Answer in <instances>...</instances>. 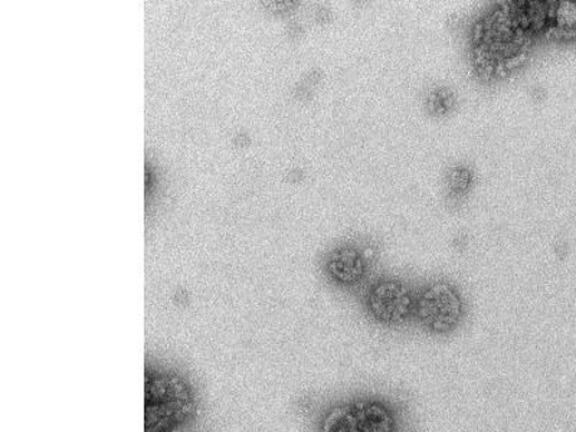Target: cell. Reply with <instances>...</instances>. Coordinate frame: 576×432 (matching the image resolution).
Instances as JSON below:
<instances>
[{
    "label": "cell",
    "instance_id": "cell-1",
    "mask_svg": "<svg viewBox=\"0 0 576 432\" xmlns=\"http://www.w3.org/2000/svg\"><path fill=\"white\" fill-rule=\"evenodd\" d=\"M418 317L432 332L446 333L459 324L462 303L459 293L447 283H435L421 293Z\"/></svg>",
    "mask_w": 576,
    "mask_h": 432
},
{
    "label": "cell",
    "instance_id": "cell-2",
    "mask_svg": "<svg viewBox=\"0 0 576 432\" xmlns=\"http://www.w3.org/2000/svg\"><path fill=\"white\" fill-rule=\"evenodd\" d=\"M369 311L385 324L406 322L412 308L411 294L400 282L387 279L372 288L368 298Z\"/></svg>",
    "mask_w": 576,
    "mask_h": 432
},
{
    "label": "cell",
    "instance_id": "cell-3",
    "mask_svg": "<svg viewBox=\"0 0 576 432\" xmlns=\"http://www.w3.org/2000/svg\"><path fill=\"white\" fill-rule=\"evenodd\" d=\"M329 273L339 283L354 284L363 277L365 264L357 249L342 248L330 257Z\"/></svg>",
    "mask_w": 576,
    "mask_h": 432
},
{
    "label": "cell",
    "instance_id": "cell-4",
    "mask_svg": "<svg viewBox=\"0 0 576 432\" xmlns=\"http://www.w3.org/2000/svg\"><path fill=\"white\" fill-rule=\"evenodd\" d=\"M359 426L362 432H392L393 419L385 405L378 402H362L357 410Z\"/></svg>",
    "mask_w": 576,
    "mask_h": 432
},
{
    "label": "cell",
    "instance_id": "cell-5",
    "mask_svg": "<svg viewBox=\"0 0 576 432\" xmlns=\"http://www.w3.org/2000/svg\"><path fill=\"white\" fill-rule=\"evenodd\" d=\"M320 432H362L357 412L348 406H336L324 415Z\"/></svg>",
    "mask_w": 576,
    "mask_h": 432
}]
</instances>
